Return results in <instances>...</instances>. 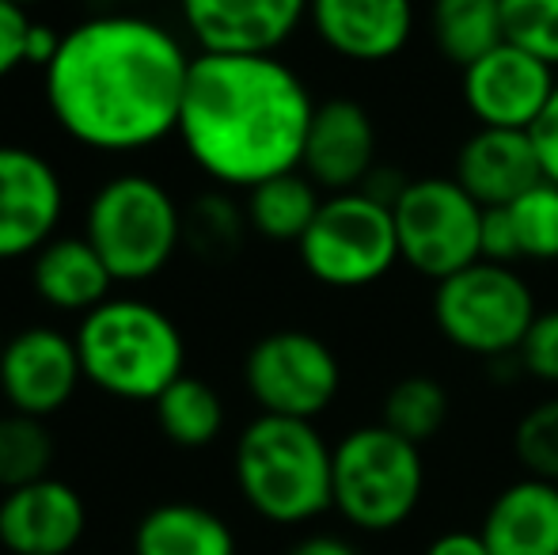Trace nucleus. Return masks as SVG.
<instances>
[{"label":"nucleus","instance_id":"1","mask_svg":"<svg viewBox=\"0 0 558 555\" xmlns=\"http://www.w3.org/2000/svg\"><path fill=\"white\" fill-rule=\"evenodd\" d=\"M191 53L163 23L114 12L61 38L46 104L61 130L96 153H133L179 130Z\"/></svg>","mask_w":558,"mask_h":555},{"label":"nucleus","instance_id":"2","mask_svg":"<svg viewBox=\"0 0 558 555\" xmlns=\"http://www.w3.org/2000/svg\"><path fill=\"white\" fill-rule=\"evenodd\" d=\"M312 114L304 81L274 53H198L175 134L209 179L251 191L301 168Z\"/></svg>","mask_w":558,"mask_h":555},{"label":"nucleus","instance_id":"3","mask_svg":"<svg viewBox=\"0 0 558 555\" xmlns=\"http://www.w3.org/2000/svg\"><path fill=\"white\" fill-rule=\"evenodd\" d=\"M235 483L258 518L304 526L335 506V449L308 419L258 415L235 442Z\"/></svg>","mask_w":558,"mask_h":555},{"label":"nucleus","instance_id":"4","mask_svg":"<svg viewBox=\"0 0 558 555\" xmlns=\"http://www.w3.org/2000/svg\"><path fill=\"white\" fill-rule=\"evenodd\" d=\"M84 381L114 400H160L183 377L186 342L168 312L137 297H111L76 327Z\"/></svg>","mask_w":558,"mask_h":555},{"label":"nucleus","instance_id":"5","mask_svg":"<svg viewBox=\"0 0 558 555\" xmlns=\"http://www.w3.org/2000/svg\"><path fill=\"white\" fill-rule=\"evenodd\" d=\"M84 237L114 281L156 278L183 244V209L168 186L141 171L114 176L92 194Z\"/></svg>","mask_w":558,"mask_h":555},{"label":"nucleus","instance_id":"6","mask_svg":"<svg viewBox=\"0 0 558 555\" xmlns=\"http://www.w3.org/2000/svg\"><path fill=\"white\" fill-rule=\"evenodd\" d=\"M426 464L414 442L384 422L357 426L335 445V510L365 533H391L414 514Z\"/></svg>","mask_w":558,"mask_h":555},{"label":"nucleus","instance_id":"7","mask_svg":"<svg viewBox=\"0 0 558 555\" xmlns=\"http://www.w3.org/2000/svg\"><path fill=\"white\" fill-rule=\"evenodd\" d=\"M532 286L506 263H471L437 281L434 319L456 350L475 358H509L521 350L536 319Z\"/></svg>","mask_w":558,"mask_h":555},{"label":"nucleus","instance_id":"8","mask_svg":"<svg viewBox=\"0 0 558 555\" xmlns=\"http://www.w3.org/2000/svg\"><path fill=\"white\" fill-rule=\"evenodd\" d=\"M296 252L304 270L331 289H365L403 260L391 206L365 191L327 194Z\"/></svg>","mask_w":558,"mask_h":555},{"label":"nucleus","instance_id":"9","mask_svg":"<svg viewBox=\"0 0 558 555\" xmlns=\"http://www.w3.org/2000/svg\"><path fill=\"white\" fill-rule=\"evenodd\" d=\"M391 217H396L399 255L414 275L445 281L483 260L478 252L483 206L452 176L411 179L391 206Z\"/></svg>","mask_w":558,"mask_h":555},{"label":"nucleus","instance_id":"10","mask_svg":"<svg viewBox=\"0 0 558 555\" xmlns=\"http://www.w3.org/2000/svg\"><path fill=\"white\" fill-rule=\"evenodd\" d=\"M243 385L263 415L316 419L335 403L342 388L335 350L312 331H270L247 350Z\"/></svg>","mask_w":558,"mask_h":555},{"label":"nucleus","instance_id":"11","mask_svg":"<svg viewBox=\"0 0 558 555\" xmlns=\"http://www.w3.org/2000/svg\"><path fill=\"white\" fill-rule=\"evenodd\" d=\"M558 84V69L532 58L513 43L494 46L463 69V104L486 130H529L547 111Z\"/></svg>","mask_w":558,"mask_h":555},{"label":"nucleus","instance_id":"12","mask_svg":"<svg viewBox=\"0 0 558 555\" xmlns=\"http://www.w3.org/2000/svg\"><path fill=\"white\" fill-rule=\"evenodd\" d=\"M65 186L43 153L0 145V263L35 255L58 237Z\"/></svg>","mask_w":558,"mask_h":555},{"label":"nucleus","instance_id":"13","mask_svg":"<svg viewBox=\"0 0 558 555\" xmlns=\"http://www.w3.org/2000/svg\"><path fill=\"white\" fill-rule=\"evenodd\" d=\"M84 381L76 339L61 335L58 327H23L12 335L0 358V393L12 411L35 419H50L76 396Z\"/></svg>","mask_w":558,"mask_h":555},{"label":"nucleus","instance_id":"14","mask_svg":"<svg viewBox=\"0 0 558 555\" xmlns=\"http://www.w3.org/2000/svg\"><path fill=\"white\" fill-rule=\"evenodd\" d=\"M312 0H179L202 53H274L308 20Z\"/></svg>","mask_w":558,"mask_h":555},{"label":"nucleus","instance_id":"15","mask_svg":"<svg viewBox=\"0 0 558 555\" xmlns=\"http://www.w3.org/2000/svg\"><path fill=\"white\" fill-rule=\"evenodd\" d=\"M301 171L327 194L361 191L376 171L373 114L353 99L316 104L308 137H304Z\"/></svg>","mask_w":558,"mask_h":555},{"label":"nucleus","instance_id":"16","mask_svg":"<svg viewBox=\"0 0 558 555\" xmlns=\"http://www.w3.org/2000/svg\"><path fill=\"white\" fill-rule=\"evenodd\" d=\"M88 529V510L65 480H35L0 498V544L12 555H69Z\"/></svg>","mask_w":558,"mask_h":555},{"label":"nucleus","instance_id":"17","mask_svg":"<svg viewBox=\"0 0 558 555\" xmlns=\"http://www.w3.org/2000/svg\"><path fill=\"white\" fill-rule=\"evenodd\" d=\"M308 20L327 50L357 65L391 61L414 35L411 0H312Z\"/></svg>","mask_w":558,"mask_h":555},{"label":"nucleus","instance_id":"18","mask_svg":"<svg viewBox=\"0 0 558 555\" xmlns=\"http://www.w3.org/2000/svg\"><path fill=\"white\" fill-rule=\"evenodd\" d=\"M452 179L478 202L483 209L509 206L524 191L544 183V160L529 130H486L478 126L475 134L460 145L456 153Z\"/></svg>","mask_w":558,"mask_h":555},{"label":"nucleus","instance_id":"19","mask_svg":"<svg viewBox=\"0 0 558 555\" xmlns=\"http://www.w3.org/2000/svg\"><path fill=\"white\" fill-rule=\"evenodd\" d=\"M478 536L490 555H558V483L536 475L509 483L490 503Z\"/></svg>","mask_w":558,"mask_h":555},{"label":"nucleus","instance_id":"20","mask_svg":"<svg viewBox=\"0 0 558 555\" xmlns=\"http://www.w3.org/2000/svg\"><path fill=\"white\" fill-rule=\"evenodd\" d=\"M31 286H35L38 301L50 309L88 316L92 309L111 301L114 278L88 237H53L35 252Z\"/></svg>","mask_w":558,"mask_h":555},{"label":"nucleus","instance_id":"21","mask_svg":"<svg viewBox=\"0 0 558 555\" xmlns=\"http://www.w3.org/2000/svg\"><path fill=\"white\" fill-rule=\"evenodd\" d=\"M133 555H235V533L198 503H160L133 529Z\"/></svg>","mask_w":558,"mask_h":555},{"label":"nucleus","instance_id":"22","mask_svg":"<svg viewBox=\"0 0 558 555\" xmlns=\"http://www.w3.org/2000/svg\"><path fill=\"white\" fill-rule=\"evenodd\" d=\"M319 206H324L319 186L296 168L251 186L243 214H247L251 229L263 240H270V244H301L308 225L316 221Z\"/></svg>","mask_w":558,"mask_h":555},{"label":"nucleus","instance_id":"23","mask_svg":"<svg viewBox=\"0 0 558 555\" xmlns=\"http://www.w3.org/2000/svg\"><path fill=\"white\" fill-rule=\"evenodd\" d=\"M429 27H434V43L441 58L452 61L460 73L471 61L506 43L501 0H434Z\"/></svg>","mask_w":558,"mask_h":555},{"label":"nucleus","instance_id":"24","mask_svg":"<svg viewBox=\"0 0 558 555\" xmlns=\"http://www.w3.org/2000/svg\"><path fill=\"white\" fill-rule=\"evenodd\" d=\"M156 422L168 442L183 445V449H202V445H214L225 430V403L214 385L183 373L156 400Z\"/></svg>","mask_w":558,"mask_h":555},{"label":"nucleus","instance_id":"25","mask_svg":"<svg viewBox=\"0 0 558 555\" xmlns=\"http://www.w3.org/2000/svg\"><path fill=\"white\" fill-rule=\"evenodd\" d=\"M53 464V434L46 419L8 411L0 415V491L46 480Z\"/></svg>","mask_w":558,"mask_h":555},{"label":"nucleus","instance_id":"26","mask_svg":"<svg viewBox=\"0 0 558 555\" xmlns=\"http://www.w3.org/2000/svg\"><path fill=\"white\" fill-rule=\"evenodd\" d=\"M448 419V393L434 377H403L384 396V426L396 430L399 437L422 445L434 434H441Z\"/></svg>","mask_w":558,"mask_h":555},{"label":"nucleus","instance_id":"27","mask_svg":"<svg viewBox=\"0 0 558 555\" xmlns=\"http://www.w3.org/2000/svg\"><path fill=\"white\" fill-rule=\"evenodd\" d=\"M506 209L513 217L521 260L532 263L558 260V183L544 179L532 191H524L517 202H509Z\"/></svg>","mask_w":558,"mask_h":555},{"label":"nucleus","instance_id":"28","mask_svg":"<svg viewBox=\"0 0 558 555\" xmlns=\"http://www.w3.org/2000/svg\"><path fill=\"white\" fill-rule=\"evenodd\" d=\"M506 43L558 69V0H501Z\"/></svg>","mask_w":558,"mask_h":555},{"label":"nucleus","instance_id":"29","mask_svg":"<svg viewBox=\"0 0 558 555\" xmlns=\"http://www.w3.org/2000/svg\"><path fill=\"white\" fill-rule=\"evenodd\" d=\"M247 214L232 206L221 194H202L183 214V240L202 255H228L240 248Z\"/></svg>","mask_w":558,"mask_h":555},{"label":"nucleus","instance_id":"30","mask_svg":"<svg viewBox=\"0 0 558 555\" xmlns=\"http://www.w3.org/2000/svg\"><path fill=\"white\" fill-rule=\"evenodd\" d=\"M513 453L529 475L558 483V396L524 411L513 430Z\"/></svg>","mask_w":558,"mask_h":555},{"label":"nucleus","instance_id":"31","mask_svg":"<svg viewBox=\"0 0 558 555\" xmlns=\"http://www.w3.org/2000/svg\"><path fill=\"white\" fill-rule=\"evenodd\" d=\"M517 362L524 373H532L544 385H558V309L539 312L532 319L529 335H524L521 350H517Z\"/></svg>","mask_w":558,"mask_h":555},{"label":"nucleus","instance_id":"32","mask_svg":"<svg viewBox=\"0 0 558 555\" xmlns=\"http://www.w3.org/2000/svg\"><path fill=\"white\" fill-rule=\"evenodd\" d=\"M478 252H483L486 263H506V267H513V263L521 260L513 217H509L506 206L483 209V240H478Z\"/></svg>","mask_w":558,"mask_h":555},{"label":"nucleus","instance_id":"33","mask_svg":"<svg viewBox=\"0 0 558 555\" xmlns=\"http://www.w3.org/2000/svg\"><path fill=\"white\" fill-rule=\"evenodd\" d=\"M27 8L12 4V0H0V76L15 73L20 65H27L23 50H27Z\"/></svg>","mask_w":558,"mask_h":555},{"label":"nucleus","instance_id":"34","mask_svg":"<svg viewBox=\"0 0 558 555\" xmlns=\"http://www.w3.org/2000/svg\"><path fill=\"white\" fill-rule=\"evenodd\" d=\"M532 141L539 148V160H544V176L558 183V84H555V96L547 104V111L539 114V122L532 126Z\"/></svg>","mask_w":558,"mask_h":555},{"label":"nucleus","instance_id":"35","mask_svg":"<svg viewBox=\"0 0 558 555\" xmlns=\"http://www.w3.org/2000/svg\"><path fill=\"white\" fill-rule=\"evenodd\" d=\"M61 38H65V35H58V31L46 27V23H31V31H27V50H23L27 65H38L46 73V69H50V61L58 58Z\"/></svg>","mask_w":558,"mask_h":555},{"label":"nucleus","instance_id":"36","mask_svg":"<svg viewBox=\"0 0 558 555\" xmlns=\"http://www.w3.org/2000/svg\"><path fill=\"white\" fill-rule=\"evenodd\" d=\"M426 555H490V548H486V541L478 533H445L437 536L434 544L426 548Z\"/></svg>","mask_w":558,"mask_h":555},{"label":"nucleus","instance_id":"37","mask_svg":"<svg viewBox=\"0 0 558 555\" xmlns=\"http://www.w3.org/2000/svg\"><path fill=\"white\" fill-rule=\"evenodd\" d=\"M286 555H361V552L353 548L350 541H342V536L316 533V536H304V541H296Z\"/></svg>","mask_w":558,"mask_h":555},{"label":"nucleus","instance_id":"38","mask_svg":"<svg viewBox=\"0 0 558 555\" xmlns=\"http://www.w3.org/2000/svg\"><path fill=\"white\" fill-rule=\"evenodd\" d=\"M12 4H20V8H31V4H38V0H12Z\"/></svg>","mask_w":558,"mask_h":555},{"label":"nucleus","instance_id":"39","mask_svg":"<svg viewBox=\"0 0 558 555\" xmlns=\"http://www.w3.org/2000/svg\"><path fill=\"white\" fill-rule=\"evenodd\" d=\"M118 4H148V0H118Z\"/></svg>","mask_w":558,"mask_h":555},{"label":"nucleus","instance_id":"40","mask_svg":"<svg viewBox=\"0 0 558 555\" xmlns=\"http://www.w3.org/2000/svg\"><path fill=\"white\" fill-rule=\"evenodd\" d=\"M4 347H8V339H4V335H0V358H4Z\"/></svg>","mask_w":558,"mask_h":555}]
</instances>
